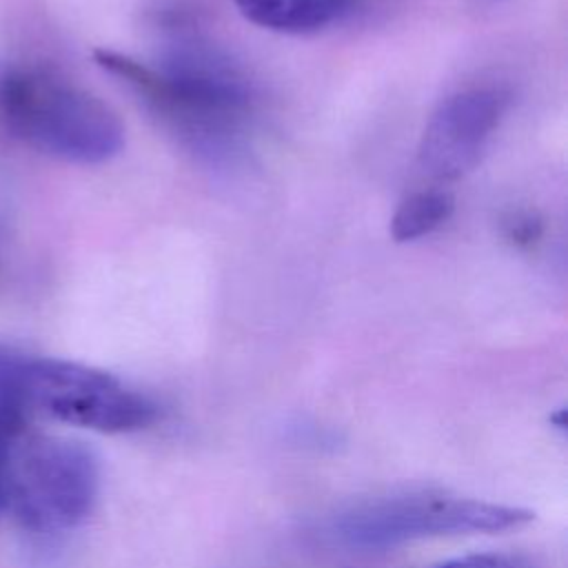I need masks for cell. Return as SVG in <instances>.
Wrapping results in <instances>:
<instances>
[{
	"instance_id": "11",
	"label": "cell",
	"mask_w": 568,
	"mask_h": 568,
	"mask_svg": "<svg viewBox=\"0 0 568 568\" xmlns=\"http://www.w3.org/2000/svg\"><path fill=\"white\" fill-rule=\"evenodd\" d=\"M435 568H530L521 557L508 552H475L448 559Z\"/></svg>"
},
{
	"instance_id": "12",
	"label": "cell",
	"mask_w": 568,
	"mask_h": 568,
	"mask_svg": "<svg viewBox=\"0 0 568 568\" xmlns=\"http://www.w3.org/2000/svg\"><path fill=\"white\" fill-rule=\"evenodd\" d=\"M244 18L251 22L277 31L286 0H233Z\"/></svg>"
},
{
	"instance_id": "3",
	"label": "cell",
	"mask_w": 568,
	"mask_h": 568,
	"mask_svg": "<svg viewBox=\"0 0 568 568\" xmlns=\"http://www.w3.org/2000/svg\"><path fill=\"white\" fill-rule=\"evenodd\" d=\"M100 466L80 442L22 433L2 459L4 513L42 537L80 526L93 510Z\"/></svg>"
},
{
	"instance_id": "4",
	"label": "cell",
	"mask_w": 568,
	"mask_h": 568,
	"mask_svg": "<svg viewBox=\"0 0 568 568\" xmlns=\"http://www.w3.org/2000/svg\"><path fill=\"white\" fill-rule=\"evenodd\" d=\"M530 510L444 493H399L351 504L324 521L331 544L348 550H386L402 544L519 528Z\"/></svg>"
},
{
	"instance_id": "1",
	"label": "cell",
	"mask_w": 568,
	"mask_h": 568,
	"mask_svg": "<svg viewBox=\"0 0 568 568\" xmlns=\"http://www.w3.org/2000/svg\"><path fill=\"white\" fill-rule=\"evenodd\" d=\"M93 58L193 151L222 158L240 144L251 106L248 84L202 42L180 38L160 69L111 49H95Z\"/></svg>"
},
{
	"instance_id": "2",
	"label": "cell",
	"mask_w": 568,
	"mask_h": 568,
	"mask_svg": "<svg viewBox=\"0 0 568 568\" xmlns=\"http://www.w3.org/2000/svg\"><path fill=\"white\" fill-rule=\"evenodd\" d=\"M0 126L31 149L75 164H102L124 146L111 106L36 64L0 69Z\"/></svg>"
},
{
	"instance_id": "9",
	"label": "cell",
	"mask_w": 568,
	"mask_h": 568,
	"mask_svg": "<svg viewBox=\"0 0 568 568\" xmlns=\"http://www.w3.org/2000/svg\"><path fill=\"white\" fill-rule=\"evenodd\" d=\"M355 0H286L277 31L315 33L342 20Z\"/></svg>"
},
{
	"instance_id": "10",
	"label": "cell",
	"mask_w": 568,
	"mask_h": 568,
	"mask_svg": "<svg viewBox=\"0 0 568 568\" xmlns=\"http://www.w3.org/2000/svg\"><path fill=\"white\" fill-rule=\"evenodd\" d=\"M504 235L517 246H530L541 235V222L530 211H513L504 217Z\"/></svg>"
},
{
	"instance_id": "6",
	"label": "cell",
	"mask_w": 568,
	"mask_h": 568,
	"mask_svg": "<svg viewBox=\"0 0 568 568\" xmlns=\"http://www.w3.org/2000/svg\"><path fill=\"white\" fill-rule=\"evenodd\" d=\"M508 95L493 87H477L446 98L430 115L417 164L433 180H459L481 158L486 142L499 124Z\"/></svg>"
},
{
	"instance_id": "8",
	"label": "cell",
	"mask_w": 568,
	"mask_h": 568,
	"mask_svg": "<svg viewBox=\"0 0 568 568\" xmlns=\"http://www.w3.org/2000/svg\"><path fill=\"white\" fill-rule=\"evenodd\" d=\"M455 211V197L442 189L417 191L408 195L390 217L395 242H415L439 229Z\"/></svg>"
},
{
	"instance_id": "7",
	"label": "cell",
	"mask_w": 568,
	"mask_h": 568,
	"mask_svg": "<svg viewBox=\"0 0 568 568\" xmlns=\"http://www.w3.org/2000/svg\"><path fill=\"white\" fill-rule=\"evenodd\" d=\"M27 353L0 342V466L31 417L24 397Z\"/></svg>"
},
{
	"instance_id": "5",
	"label": "cell",
	"mask_w": 568,
	"mask_h": 568,
	"mask_svg": "<svg viewBox=\"0 0 568 568\" xmlns=\"http://www.w3.org/2000/svg\"><path fill=\"white\" fill-rule=\"evenodd\" d=\"M24 397L31 417L98 433H135L158 419V404L115 375L55 357L27 355Z\"/></svg>"
}]
</instances>
